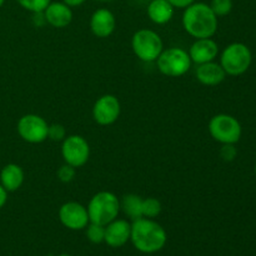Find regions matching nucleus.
<instances>
[{
    "label": "nucleus",
    "instance_id": "nucleus-10",
    "mask_svg": "<svg viewBox=\"0 0 256 256\" xmlns=\"http://www.w3.org/2000/svg\"><path fill=\"white\" fill-rule=\"evenodd\" d=\"M59 220L65 228L70 230H82L90 222L88 209L76 202H65L60 206Z\"/></svg>",
    "mask_w": 256,
    "mask_h": 256
},
{
    "label": "nucleus",
    "instance_id": "nucleus-15",
    "mask_svg": "<svg viewBox=\"0 0 256 256\" xmlns=\"http://www.w3.org/2000/svg\"><path fill=\"white\" fill-rule=\"evenodd\" d=\"M42 12L48 24L59 29L68 26L72 20V8L62 2H50Z\"/></svg>",
    "mask_w": 256,
    "mask_h": 256
},
{
    "label": "nucleus",
    "instance_id": "nucleus-6",
    "mask_svg": "<svg viewBox=\"0 0 256 256\" xmlns=\"http://www.w3.org/2000/svg\"><path fill=\"white\" fill-rule=\"evenodd\" d=\"M156 64L162 74L170 78H179L189 72L192 59L186 50L182 48H169L162 50L156 59Z\"/></svg>",
    "mask_w": 256,
    "mask_h": 256
},
{
    "label": "nucleus",
    "instance_id": "nucleus-30",
    "mask_svg": "<svg viewBox=\"0 0 256 256\" xmlns=\"http://www.w3.org/2000/svg\"><path fill=\"white\" fill-rule=\"evenodd\" d=\"M4 2H5V0H0V8H2V5H4Z\"/></svg>",
    "mask_w": 256,
    "mask_h": 256
},
{
    "label": "nucleus",
    "instance_id": "nucleus-2",
    "mask_svg": "<svg viewBox=\"0 0 256 256\" xmlns=\"http://www.w3.org/2000/svg\"><path fill=\"white\" fill-rule=\"evenodd\" d=\"M182 26L185 32L195 39L212 38L218 30V16L210 5L205 2H192L185 8Z\"/></svg>",
    "mask_w": 256,
    "mask_h": 256
},
{
    "label": "nucleus",
    "instance_id": "nucleus-18",
    "mask_svg": "<svg viewBox=\"0 0 256 256\" xmlns=\"http://www.w3.org/2000/svg\"><path fill=\"white\" fill-rule=\"evenodd\" d=\"M24 182V172L18 164H8L0 172V184L8 192H16Z\"/></svg>",
    "mask_w": 256,
    "mask_h": 256
},
{
    "label": "nucleus",
    "instance_id": "nucleus-8",
    "mask_svg": "<svg viewBox=\"0 0 256 256\" xmlns=\"http://www.w3.org/2000/svg\"><path fill=\"white\" fill-rule=\"evenodd\" d=\"M49 125L44 118L36 114H26L18 122V132L20 138L30 144H39L48 139Z\"/></svg>",
    "mask_w": 256,
    "mask_h": 256
},
{
    "label": "nucleus",
    "instance_id": "nucleus-33",
    "mask_svg": "<svg viewBox=\"0 0 256 256\" xmlns=\"http://www.w3.org/2000/svg\"><path fill=\"white\" fill-rule=\"evenodd\" d=\"M255 174H256V164H255Z\"/></svg>",
    "mask_w": 256,
    "mask_h": 256
},
{
    "label": "nucleus",
    "instance_id": "nucleus-24",
    "mask_svg": "<svg viewBox=\"0 0 256 256\" xmlns=\"http://www.w3.org/2000/svg\"><path fill=\"white\" fill-rule=\"evenodd\" d=\"M76 168L72 166V165L66 164L65 162L64 165H62V166L58 169V179L60 180L62 182H72V179L75 178V174H76Z\"/></svg>",
    "mask_w": 256,
    "mask_h": 256
},
{
    "label": "nucleus",
    "instance_id": "nucleus-32",
    "mask_svg": "<svg viewBox=\"0 0 256 256\" xmlns=\"http://www.w3.org/2000/svg\"><path fill=\"white\" fill-rule=\"evenodd\" d=\"M98 2H112V0H98Z\"/></svg>",
    "mask_w": 256,
    "mask_h": 256
},
{
    "label": "nucleus",
    "instance_id": "nucleus-29",
    "mask_svg": "<svg viewBox=\"0 0 256 256\" xmlns=\"http://www.w3.org/2000/svg\"><path fill=\"white\" fill-rule=\"evenodd\" d=\"M85 2H86V0H62V2H65L66 5H69L70 8L80 6V5L84 4Z\"/></svg>",
    "mask_w": 256,
    "mask_h": 256
},
{
    "label": "nucleus",
    "instance_id": "nucleus-5",
    "mask_svg": "<svg viewBox=\"0 0 256 256\" xmlns=\"http://www.w3.org/2000/svg\"><path fill=\"white\" fill-rule=\"evenodd\" d=\"M132 48L134 54L142 62H156L164 49L162 40L158 32L150 29H140L132 35Z\"/></svg>",
    "mask_w": 256,
    "mask_h": 256
},
{
    "label": "nucleus",
    "instance_id": "nucleus-13",
    "mask_svg": "<svg viewBox=\"0 0 256 256\" xmlns=\"http://www.w3.org/2000/svg\"><path fill=\"white\" fill-rule=\"evenodd\" d=\"M219 54V46L212 38L196 39L189 49V56L192 62L200 65L204 62H214Z\"/></svg>",
    "mask_w": 256,
    "mask_h": 256
},
{
    "label": "nucleus",
    "instance_id": "nucleus-4",
    "mask_svg": "<svg viewBox=\"0 0 256 256\" xmlns=\"http://www.w3.org/2000/svg\"><path fill=\"white\" fill-rule=\"evenodd\" d=\"M252 55L249 48L242 42L228 45L220 58V65L228 75L238 76L246 72L252 65Z\"/></svg>",
    "mask_w": 256,
    "mask_h": 256
},
{
    "label": "nucleus",
    "instance_id": "nucleus-1",
    "mask_svg": "<svg viewBox=\"0 0 256 256\" xmlns=\"http://www.w3.org/2000/svg\"><path fill=\"white\" fill-rule=\"evenodd\" d=\"M130 240L138 252L154 254L165 246L168 235L164 228L156 222L148 218H140L132 222Z\"/></svg>",
    "mask_w": 256,
    "mask_h": 256
},
{
    "label": "nucleus",
    "instance_id": "nucleus-16",
    "mask_svg": "<svg viewBox=\"0 0 256 256\" xmlns=\"http://www.w3.org/2000/svg\"><path fill=\"white\" fill-rule=\"evenodd\" d=\"M225 76H226V72H224L222 65L214 62L200 64L196 69V79L202 85H208V86L219 85L220 82H224Z\"/></svg>",
    "mask_w": 256,
    "mask_h": 256
},
{
    "label": "nucleus",
    "instance_id": "nucleus-31",
    "mask_svg": "<svg viewBox=\"0 0 256 256\" xmlns=\"http://www.w3.org/2000/svg\"><path fill=\"white\" fill-rule=\"evenodd\" d=\"M58 256H72V255H68V254H60V255H58Z\"/></svg>",
    "mask_w": 256,
    "mask_h": 256
},
{
    "label": "nucleus",
    "instance_id": "nucleus-22",
    "mask_svg": "<svg viewBox=\"0 0 256 256\" xmlns=\"http://www.w3.org/2000/svg\"><path fill=\"white\" fill-rule=\"evenodd\" d=\"M18 4L30 12H42L46 9L52 0H16Z\"/></svg>",
    "mask_w": 256,
    "mask_h": 256
},
{
    "label": "nucleus",
    "instance_id": "nucleus-27",
    "mask_svg": "<svg viewBox=\"0 0 256 256\" xmlns=\"http://www.w3.org/2000/svg\"><path fill=\"white\" fill-rule=\"evenodd\" d=\"M170 4L174 8H178V9H185L189 5H192V2H195V0H168Z\"/></svg>",
    "mask_w": 256,
    "mask_h": 256
},
{
    "label": "nucleus",
    "instance_id": "nucleus-3",
    "mask_svg": "<svg viewBox=\"0 0 256 256\" xmlns=\"http://www.w3.org/2000/svg\"><path fill=\"white\" fill-rule=\"evenodd\" d=\"M86 209L90 222L105 226L119 215L120 200L112 192H100L92 198Z\"/></svg>",
    "mask_w": 256,
    "mask_h": 256
},
{
    "label": "nucleus",
    "instance_id": "nucleus-7",
    "mask_svg": "<svg viewBox=\"0 0 256 256\" xmlns=\"http://www.w3.org/2000/svg\"><path fill=\"white\" fill-rule=\"evenodd\" d=\"M242 125L234 116L218 114L209 122V132L212 139L222 144H236L242 138Z\"/></svg>",
    "mask_w": 256,
    "mask_h": 256
},
{
    "label": "nucleus",
    "instance_id": "nucleus-17",
    "mask_svg": "<svg viewBox=\"0 0 256 256\" xmlns=\"http://www.w3.org/2000/svg\"><path fill=\"white\" fill-rule=\"evenodd\" d=\"M175 8L168 0H152L148 5V16L152 22L164 25L174 16Z\"/></svg>",
    "mask_w": 256,
    "mask_h": 256
},
{
    "label": "nucleus",
    "instance_id": "nucleus-21",
    "mask_svg": "<svg viewBox=\"0 0 256 256\" xmlns=\"http://www.w3.org/2000/svg\"><path fill=\"white\" fill-rule=\"evenodd\" d=\"M86 229V238L92 244H102L105 239V226L94 222H89Z\"/></svg>",
    "mask_w": 256,
    "mask_h": 256
},
{
    "label": "nucleus",
    "instance_id": "nucleus-20",
    "mask_svg": "<svg viewBox=\"0 0 256 256\" xmlns=\"http://www.w3.org/2000/svg\"><path fill=\"white\" fill-rule=\"evenodd\" d=\"M162 212V202L155 198L142 199V218L154 219Z\"/></svg>",
    "mask_w": 256,
    "mask_h": 256
},
{
    "label": "nucleus",
    "instance_id": "nucleus-23",
    "mask_svg": "<svg viewBox=\"0 0 256 256\" xmlns=\"http://www.w3.org/2000/svg\"><path fill=\"white\" fill-rule=\"evenodd\" d=\"M210 8L216 16H225L232 10V0H212Z\"/></svg>",
    "mask_w": 256,
    "mask_h": 256
},
{
    "label": "nucleus",
    "instance_id": "nucleus-25",
    "mask_svg": "<svg viewBox=\"0 0 256 256\" xmlns=\"http://www.w3.org/2000/svg\"><path fill=\"white\" fill-rule=\"evenodd\" d=\"M48 138L52 142H62L66 138V130L64 125L62 124H52L49 125V132H48Z\"/></svg>",
    "mask_w": 256,
    "mask_h": 256
},
{
    "label": "nucleus",
    "instance_id": "nucleus-14",
    "mask_svg": "<svg viewBox=\"0 0 256 256\" xmlns=\"http://www.w3.org/2000/svg\"><path fill=\"white\" fill-rule=\"evenodd\" d=\"M116 20L109 9H98L90 18V29L98 38H108L114 32Z\"/></svg>",
    "mask_w": 256,
    "mask_h": 256
},
{
    "label": "nucleus",
    "instance_id": "nucleus-19",
    "mask_svg": "<svg viewBox=\"0 0 256 256\" xmlns=\"http://www.w3.org/2000/svg\"><path fill=\"white\" fill-rule=\"evenodd\" d=\"M120 209L130 219H140L142 218V199L135 194L125 195L120 202Z\"/></svg>",
    "mask_w": 256,
    "mask_h": 256
},
{
    "label": "nucleus",
    "instance_id": "nucleus-28",
    "mask_svg": "<svg viewBox=\"0 0 256 256\" xmlns=\"http://www.w3.org/2000/svg\"><path fill=\"white\" fill-rule=\"evenodd\" d=\"M8 202V192L2 188V185L0 184V209L6 204Z\"/></svg>",
    "mask_w": 256,
    "mask_h": 256
},
{
    "label": "nucleus",
    "instance_id": "nucleus-11",
    "mask_svg": "<svg viewBox=\"0 0 256 256\" xmlns=\"http://www.w3.org/2000/svg\"><path fill=\"white\" fill-rule=\"evenodd\" d=\"M122 106L116 96L112 94H105L95 102L92 108V118L99 125H112L119 118Z\"/></svg>",
    "mask_w": 256,
    "mask_h": 256
},
{
    "label": "nucleus",
    "instance_id": "nucleus-9",
    "mask_svg": "<svg viewBox=\"0 0 256 256\" xmlns=\"http://www.w3.org/2000/svg\"><path fill=\"white\" fill-rule=\"evenodd\" d=\"M62 155L66 164L74 168H82L90 156V146L85 138L80 135H69L62 140Z\"/></svg>",
    "mask_w": 256,
    "mask_h": 256
},
{
    "label": "nucleus",
    "instance_id": "nucleus-12",
    "mask_svg": "<svg viewBox=\"0 0 256 256\" xmlns=\"http://www.w3.org/2000/svg\"><path fill=\"white\" fill-rule=\"evenodd\" d=\"M132 234V224L128 220L115 219L108 225H105V239L109 246L122 248L130 240Z\"/></svg>",
    "mask_w": 256,
    "mask_h": 256
},
{
    "label": "nucleus",
    "instance_id": "nucleus-26",
    "mask_svg": "<svg viewBox=\"0 0 256 256\" xmlns=\"http://www.w3.org/2000/svg\"><path fill=\"white\" fill-rule=\"evenodd\" d=\"M238 152L235 149L234 144H222L220 149V156L224 162H232L236 158Z\"/></svg>",
    "mask_w": 256,
    "mask_h": 256
}]
</instances>
